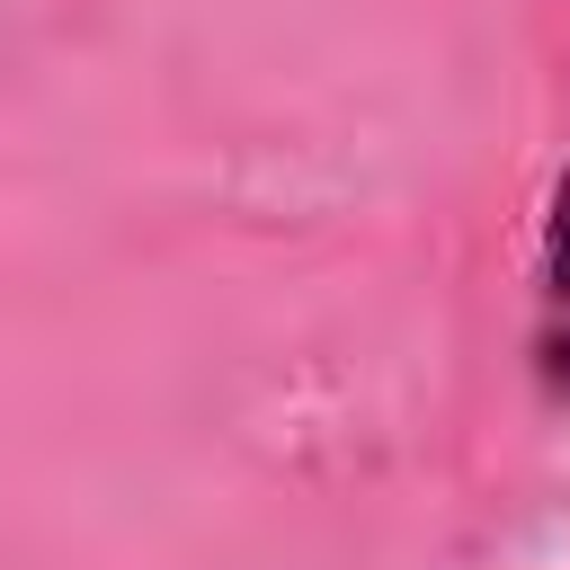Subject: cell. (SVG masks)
<instances>
[{"instance_id":"cell-1","label":"cell","mask_w":570,"mask_h":570,"mask_svg":"<svg viewBox=\"0 0 570 570\" xmlns=\"http://www.w3.org/2000/svg\"><path fill=\"white\" fill-rule=\"evenodd\" d=\"M534 383L570 410V169L543 205V267H534Z\"/></svg>"}]
</instances>
